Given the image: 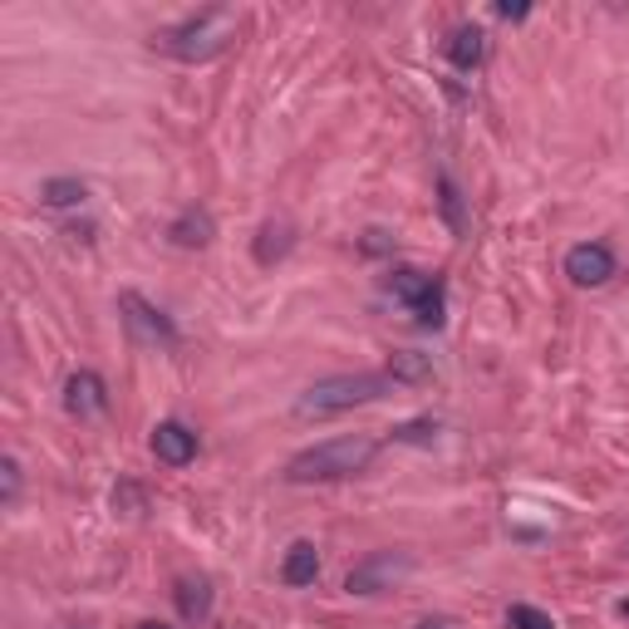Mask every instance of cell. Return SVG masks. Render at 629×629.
<instances>
[{"mask_svg":"<svg viewBox=\"0 0 629 629\" xmlns=\"http://www.w3.org/2000/svg\"><path fill=\"white\" fill-rule=\"evenodd\" d=\"M139 629H173V625H158V620H148V625H139Z\"/></svg>","mask_w":629,"mask_h":629,"instance_id":"obj_22","label":"cell"},{"mask_svg":"<svg viewBox=\"0 0 629 629\" xmlns=\"http://www.w3.org/2000/svg\"><path fill=\"white\" fill-rule=\"evenodd\" d=\"M418 629H453V625H448V620H423Z\"/></svg>","mask_w":629,"mask_h":629,"instance_id":"obj_21","label":"cell"},{"mask_svg":"<svg viewBox=\"0 0 629 629\" xmlns=\"http://www.w3.org/2000/svg\"><path fill=\"white\" fill-rule=\"evenodd\" d=\"M16 497H20V463L16 457H6V463H0V501L16 507Z\"/></svg>","mask_w":629,"mask_h":629,"instance_id":"obj_18","label":"cell"},{"mask_svg":"<svg viewBox=\"0 0 629 629\" xmlns=\"http://www.w3.org/2000/svg\"><path fill=\"white\" fill-rule=\"evenodd\" d=\"M388 374H394V384H423V379H433V364H428V354L404 349V354H394Z\"/></svg>","mask_w":629,"mask_h":629,"instance_id":"obj_15","label":"cell"},{"mask_svg":"<svg viewBox=\"0 0 629 629\" xmlns=\"http://www.w3.org/2000/svg\"><path fill=\"white\" fill-rule=\"evenodd\" d=\"M388 295L398 305L418 315L423 329H438L443 325V281L428 276V271H414V266H394L388 271Z\"/></svg>","mask_w":629,"mask_h":629,"instance_id":"obj_4","label":"cell"},{"mask_svg":"<svg viewBox=\"0 0 629 629\" xmlns=\"http://www.w3.org/2000/svg\"><path fill=\"white\" fill-rule=\"evenodd\" d=\"M64 408H70L74 418H94L109 408V384L99 379L94 369H79L70 374V384H64Z\"/></svg>","mask_w":629,"mask_h":629,"instance_id":"obj_9","label":"cell"},{"mask_svg":"<svg viewBox=\"0 0 629 629\" xmlns=\"http://www.w3.org/2000/svg\"><path fill=\"white\" fill-rule=\"evenodd\" d=\"M394 394V374H329V379H315L295 398V418H335V414H349V408H364V404H379V398Z\"/></svg>","mask_w":629,"mask_h":629,"instance_id":"obj_3","label":"cell"},{"mask_svg":"<svg viewBox=\"0 0 629 629\" xmlns=\"http://www.w3.org/2000/svg\"><path fill=\"white\" fill-rule=\"evenodd\" d=\"M153 457L158 463H168V467H187L192 457H197V433H192L187 423H177V418L158 423L153 428Z\"/></svg>","mask_w":629,"mask_h":629,"instance_id":"obj_8","label":"cell"},{"mask_svg":"<svg viewBox=\"0 0 629 629\" xmlns=\"http://www.w3.org/2000/svg\"><path fill=\"white\" fill-rule=\"evenodd\" d=\"M379 457V443L374 438H329V443H315V448L295 453L285 463V483L295 487H311V483H345V477H359L374 467Z\"/></svg>","mask_w":629,"mask_h":629,"instance_id":"obj_1","label":"cell"},{"mask_svg":"<svg viewBox=\"0 0 629 629\" xmlns=\"http://www.w3.org/2000/svg\"><path fill=\"white\" fill-rule=\"evenodd\" d=\"M438 187H443V212H448V222L457 226V232H463V207H457V187H453V177H443Z\"/></svg>","mask_w":629,"mask_h":629,"instance_id":"obj_19","label":"cell"},{"mask_svg":"<svg viewBox=\"0 0 629 629\" xmlns=\"http://www.w3.org/2000/svg\"><path fill=\"white\" fill-rule=\"evenodd\" d=\"M212 236H216V222H212V212H202V207H187L173 226H168V242H173V246H187V251H192V246H207Z\"/></svg>","mask_w":629,"mask_h":629,"instance_id":"obj_12","label":"cell"},{"mask_svg":"<svg viewBox=\"0 0 629 629\" xmlns=\"http://www.w3.org/2000/svg\"><path fill=\"white\" fill-rule=\"evenodd\" d=\"M84 197H89V187H84L79 177H50V182L40 187V202H44V207H79Z\"/></svg>","mask_w":629,"mask_h":629,"instance_id":"obj_14","label":"cell"},{"mask_svg":"<svg viewBox=\"0 0 629 629\" xmlns=\"http://www.w3.org/2000/svg\"><path fill=\"white\" fill-rule=\"evenodd\" d=\"M443 54H448L453 70H477V64L487 60V35L477 26H457L448 44H443Z\"/></svg>","mask_w":629,"mask_h":629,"instance_id":"obj_10","label":"cell"},{"mask_svg":"<svg viewBox=\"0 0 629 629\" xmlns=\"http://www.w3.org/2000/svg\"><path fill=\"white\" fill-rule=\"evenodd\" d=\"M177 610H182V620H187V625H202V620H207V615H212V586H207V580H177Z\"/></svg>","mask_w":629,"mask_h":629,"instance_id":"obj_13","label":"cell"},{"mask_svg":"<svg viewBox=\"0 0 629 629\" xmlns=\"http://www.w3.org/2000/svg\"><path fill=\"white\" fill-rule=\"evenodd\" d=\"M119 311H123V325H129V335L139 339V345H148V349H177V325L158 311L153 301H143L139 291H123Z\"/></svg>","mask_w":629,"mask_h":629,"instance_id":"obj_6","label":"cell"},{"mask_svg":"<svg viewBox=\"0 0 629 629\" xmlns=\"http://www.w3.org/2000/svg\"><path fill=\"white\" fill-rule=\"evenodd\" d=\"M408 576H414V556L408 551H369L359 566L349 570L345 590L349 595H384V590L404 586Z\"/></svg>","mask_w":629,"mask_h":629,"instance_id":"obj_5","label":"cell"},{"mask_svg":"<svg viewBox=\"0 0 629 629\" xmlns=\"http://www.w3.org/2000/svg\"><path fill=\"white\" fill-rule=\"evenodd\" d=\"M315 576H319V551H315V541H295L291 551H285L281 560V580L291 590H305V586H315Z\"/></svg>","mask_w":629,"mask_h":629,"instance_id":"obj_11","label":"cell"},{"mask_svg":"<svg viewBox=\"0 0 629 629\" xmlns=\"http://www.w3.org/2000/svg\"><path fill=\"white\" fill-rule=\"evenodd\" d=\"M566 276L580 291H595V285H610L615 281V251L605 242H576L566 251Z\"/></svg>","mask_w":629,"mask_h":629,"instance_id":"obj_7","label":"cell"},{"mask_svg":"<svg viewBox=\"0 0 629 629\" xmlns=\"http://www.w3.org/2000/svg\"><path fill=\"white\" fill-rule=\"evenodd\" d=\"M497 16H501V20H526L531 10H526V6H497Z\"/></svg>","mask_w":629,"mask_h":629,"instance_id":"obj_20","label":"cell"},{"mask_svg":"<svg viewBox=\"0 0 629 629\" xmlns=\"http://www.w3.org/2000/svg\"><path fill=\"white\" fill-rule=\"evenodd\" d=\"M232 40H236V10L212 6V10H197V16L177 20V26L158 30V35H153V50L173 54V60H182V64H207V60H216V54H222Z\"/></svg>","mask_w":629,"mask_h":629,"instance_id":"obj_2","label":"cell"},{"mask_svg":"<svg viewBox=\"0 0 629 629\" xmlns=\"http://www.w3.org/2000/svg\"><path fill=\"white\" fill-rule=\"evenodd\" d=\"M507 625H511V629H556L551 615H546V610H536V605H511Z\"/></svg>","mask_w":629,"mask_h":629,"instance_id":"obj_16","label":"cell"},{"mask_svg":"<svg viewBox=\"0 0 629 629\" xmlns=\"http://www.w3.org/2000/svg\"><path fill=\"white\" fill-rule=\"evenodd\" d=\"M433 438H438V418H414L394 428V443H433Z\"/></svg>","mask_w":629,"mask_h":629,"instance_id":"obj_17","label":"cell"}]
</instances>
